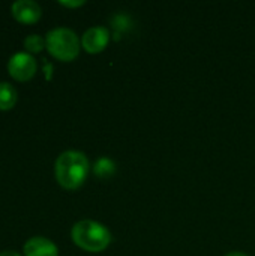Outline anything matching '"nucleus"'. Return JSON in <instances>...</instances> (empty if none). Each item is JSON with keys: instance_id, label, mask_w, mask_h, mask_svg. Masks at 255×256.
<instances>
[{"instance_id": "0eeeda50", "label": "nucleus", "mask_w": 255, "mask_h": 256, "mask_svg": "<svg viewBox=\"0 0 255 256\" xmlns=\"http://www.w3.org/2000/svg\"><path fill=\"white\" fill-rule=\"evenodd\" d=\"M24 256H59L57 246L47 237H32L23 246Z\"/></svg>"}, {"instance_id": "f257e3e1", "label": "nucleus", "mask_w": 255, "mask_h": 256, "mask_svg": "<svg viewBox=\"0 0 255 256\" xmlns=\"http://www.w3.org/2000/svg\"><path fill=\"white\" fill-rule=\"evenodd\" d=\"M90 164L87 156L78 150H66L60 153L54 162V176L57 183L66 190L81 188L89 176Z\"/></svg>"}, {"instance_id": "f8f14e48", "label": "nucleus", "mask_w": 255, "mask_h": 256, "mask_svg": "<svg viewBox=\"0 0 255 256\" xmlns=\"http://www.w3.org/2000/svg\"><path fill=\"white\" fill-rule=\"evenodd\" d=\"M86 2L84 0H74V2H65V0H60L59 2V4H62V6H65V8H80V6H83Z\"/></svg>"}, {"instance_id": "9b49d317", "label": "nucleus", "mask_w": 255, "mask_h": 256, "mask_svg": "<svg viewBox=\"0 0 255 256\" xmlns=\"http://www.w3.org/2000/svg\"><path fill=\"white\" fill-rule=\"evenodd\" d=\"M129 27H131V20H129L126 15L119 14V15H116V16L113 18V28L116 30V39L119 38L120 33L126 32Z\"/></svg>"}, {"instance_id": "39448f33", "label": "nucleus", "mask_w": 255, "mask_h": 256, "mask_svg": "<svg viewBox=\"0 0 255 256\" xmlns=\"http://www.w3.org/2000/svg\"><path fill=\"white\" fill-rule=\"evenodd\" d=\"M110 42V30L104 26L87 28L81 36V48L89 54L102 52Z\"/></svg>"}, {"instance_id": "2eb2a0df", "label": "nucleus", "mask_w": 255, "mask_h": 256, "mask_svg": "<svg viewBox=\"0 0 255 256\" xmlns=\"http://www.w3.org/2000/svg\"><path fill=\"white\" fill-rule=\"evenodd\" d=\"M225 256H249V255H246V254H243V252H230V254H227Z\"/></svg>"}, {"instance_id": "f03ea898", "label": "nucleus", "mask_w": 255, "mask_h": 256, "mask_svg": "<svg viewBox=\"0 0 255 256\" xmlns=\"http://www.w3.org/2000/svg\"><path fill=\"white\" fill-rule=\"evenodd\" d=\"M72 242L83 250L98 254L105 250L111 243V232L108 228L96 220H80L71 230Z\"/></svg>"}, {"instance_id": "423d86ee", "label": "nucleus", "mask_w": 255, "mask_h": 256, "mask_svg": "<svg viewBox=\"0 0 255 256\" xmlns=\"http://www.w3.org/2000/svg\"><path fill=\"white\" fill-rule=\"evenodd\" d=\"M12 16L21 24H35L42 15L41 6L35 0H17L11 6Z\"/></svg>"}, {"instance_id": "6e6552de", "label": "nucleus", "mask_w": 255, "mask_h": 256, "mask_svg": "<svg viewBox=\"0 0 255 256\" xmlns=\"http://www.w3.org/2000/svg\"><path fill=\"white\" fill-rule=\"evenodd\" d=\"M17 100H18L17 88L6 81H0V111L12 110Z\"/></svg>"}, {"instance_id": "20e7f679", "label": "nucleus", "mask_w": 255, "mask_h": 256, "mask_svg": "<svg viewBox=\"0 0 255 256\" xmlns=\"http://www.w3.org/2000/svg\"><path fill=\"white\" fill-rule=\"evenodd\" d=\"M38 69V63L36 58L30 54V52H15L9 57L8 60V72L9 75L20 82H26L29 80H32L36 74Z\"/></svg>"}, {"instance_id": "7ed1b4c3", "label": "nucleus", "mask_w": 255, "mask_h": 256, "mask_svg": "<svg viewBox=\"0 0 255 256\" xmlns=\"http://www.w3.org/2000/svg\"><path fill=\"white\" fill-rule=\"evenodd\" d=\"M45 48L56 60L72 62L80 54L81 40L74 30L56 27L45 34Z\"/></svg>"}, {"instance_id": "1a4fd4ad", "label": "nucleus", "mask_w": 255, "mask_h": 256, "mask_svg": "<svg viewBox=\"0 0 255 256\" xmlns=\"http://www.w3.org/2000/svg\"><path fill=\"white\" fill-rule=\"evenodd\" d=\"M116 170H117V166H116V164H114V160L113 159H110V158H99L95 164H93V166H92V171H93V174L98 177V178H101V180H108V178H111L114 174H116Z\"/></svg>"}, {"instance_id": "9d476101", "label": "nucleus", "mask_w": 255, "mask_h": 256, "mask_svg": "<svg viewBox=\"0 0 255 256\" xmlns=\"http://www.w3.org/2000/svg\"><path fill=\"white\" fill-rule=\"evenodd\" d=\"M24 48L27 50V52L30 54H36V52H41L44 48H45V39L41 36V34H29L26 36L24 39Z\"/></svg>"}, {"instance_id": "4468645a", "label": "nucleus", "mask_w": 255, "mask_h": 256, "mask_svg": "<svg viewBox=\"0 0 255 256\" xmlns=\"http://www.w3.org/2000/svg\"><path fill=\"white\" fill-rule=\"evenodd\" d=\"M45 72H47V80H50L51 78V64L50 63H45Z\"/></svg>"}, {"instance_id": "ddd939ff", "label": "nucleus", "mask_w": 255, "mask_h": 256, "mask_svg": "<svg viewBox=\"0 0 255 256\" xmlns=\"http://www.w3.org/2000/svg\"><path fill=\"white\" fill-rule=\"evenodd\" d=\"M0 256H21L18 252H15V250H3V252H0Z\"/></svg>"}]
</instances>
